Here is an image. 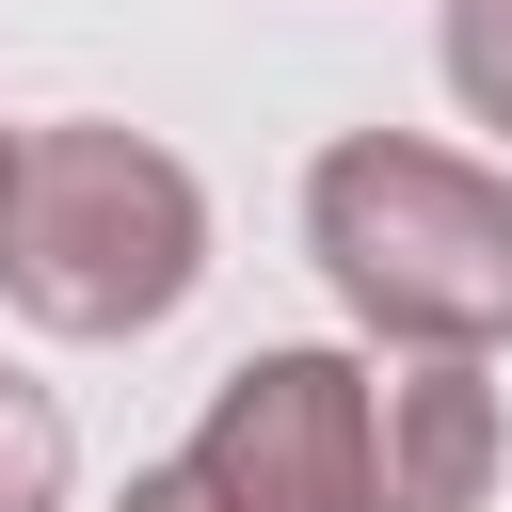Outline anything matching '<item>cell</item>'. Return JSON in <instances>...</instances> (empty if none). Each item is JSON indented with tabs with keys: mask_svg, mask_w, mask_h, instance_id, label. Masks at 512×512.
<instances>
[{
	"mask_svg": "<svg viewBox=\"0 0 512 512\" xmlns=\"http://www.w3.org/2000/svg\"><path fill=\"white\" fill-rule=\"evenodd\" d=\"M208 288V176L112 112H48L16 128V176H0V304L32 336H160L176 304Z\"/></svg>",
	"mask_w": 512,
	"mask_h": 512,
	"instance_id": "cell-1",
	"label": "cell"
},
{
	"mask_svg": "<svg viewBox=\"0 0 512 512\" xmlns=\"http://www.w3.org/2000/svg\"><path fill=\"white\" fill-rule=\"evenodd\" d=\"M304 256L384 352H512V176L432 128H336L304 160Z\"/></svg>",
	"mask_w": 512,
	"mask_h": 512,
	"instance_id": "cell-2",
	"label": "cell"
},
{
	"mask_svg": "<svg viewBox=\"0 0 512 512\" xmlns=\"http://www.w3.org/2000/svg\"><path fill=\"white\" fill-rule=\"evenodd\" d=\"M368 384H384V368H352V352H320V336H272V352H240V368L208 384L192 464H208L240 512H368Z\"/></svg>",
	"mask_w": 512,
	"mask_h": 512,
	"instance_id": "cell-3",
	"label": "cell"
},
{
	"mask_svg": "<svg viewBox=\"0 0 512 512\" xmlns=\"http://www.w3.org/2000/svg\"><path fill=\"white\" fill-rule=\"evenodd\" d=\"M496 464H512V416L480 352H400L368 384V512H480Z\"/></svg>",
	"mask_w": 512,
	"mask_h": 512,
	"instance_id": "cell-4",
	"label": "cell"
},
{
	"mask_svg": "<svg viewBox=\"0 0 512 512\" xmlns=\"http://www.w3.org/2000/svg\"><path fill=\"white\" fill-rule=\"evenodd\" d=\"M64 496H80V432H64L48 384L0 368V512H64Z\"/></svg>",
	"mask_w": 512,
	"mask_h": 512,
	"instance_id": "cell-5",
	"label": "cell"
},
{
	"mask_svg": "<svg viewBox=\"0 0 512 512\" xmlns=\"http://www.w3.org/2000/svg\"><path fill=\"white\" fill-rule=\"evenodd\" d=\"M432 64H448V96H464L480 128H512V0H448Z\"/></svg>",
	"mask_w": 512,
	"mask_h": 512,
	"instance_id": "cell-6",
	"label": "cell"
},
{
	"mask_svg": "<svg viewBox=\"0 0 512 512\" xmlns=\"http://www.w3.org/2000/svg\"><path fill=\"white\" fill-rule=\"evenodd\" d=\"M112 512H240V496H224V480L176 448V464H128V496H112Z\"/></svg>",
	"mask_w": 512,
	"mask_h": 512,
	"instance_id": "cell-7",
	"label": "cell"
},
{
	"mask_svg": "<svg viewBox=\"0 0 512 512\" xmlns=\"http://www.w3.org/2000/svg\"><path fill=\"white\" fill-rule=\"evenodd\" d=\"M0 176H16V128H0Z\"/></svg>",
	"mask_w": 512,
	"mask_h": 512,
	"instance_id": "cell-8",
	"label": "cell"
}]
</instances>
